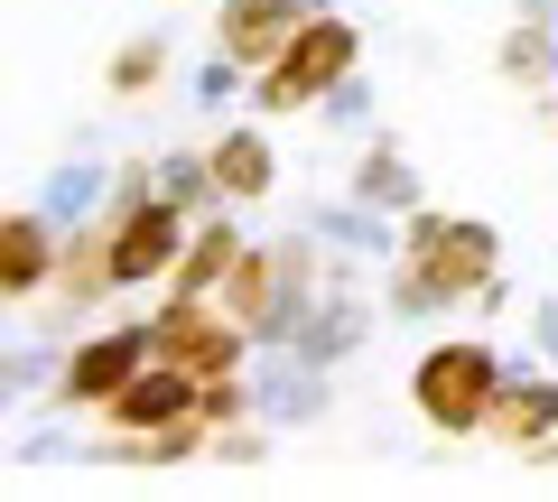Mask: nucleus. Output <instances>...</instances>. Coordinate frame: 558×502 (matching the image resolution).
<instances>
[{
	"label": "nucleus",
	"mask_w": 558,
	"mask_h": 502,
	"mask_svg": "<svg viewBox=\"0 0 558 502\" xmlns=\"http://www.w3.org/2000/svg\"><path fill=\"white\" fill-rule=\"evenodd\" d=\"M363 335H373V317H363V307L336 289V298H317V307H307V326H299V354H307V363H326V354H354Z\"/></svg>",
	"instance_id": "obj_8"
},
{
	"label": "nucleus",
	"mask_w": 558,
	"mask_h": 502,
	"mask_svg": "<svg viewBox=\"0 0 558 502\" xmlns=\"http://www.w3.org/2000/svg\"><path fill=\"white\" fill-rule=\"evenodd\" d=\"M102 186H112V168H102V159H75V168H57V177H47V196H38V215H47V223H75L84 205L102 196Z\"/></svg>",
	"instance_id": "obj_11"
},
{
	"label": "nucleus",
	"mask_w": 558,
	"mask_h": 502,
	"mask_svg": "<svg viewBox=\"0 0 558 502\" xmlns=\"http://www.w3.org/2000/svg\"><path fill=\"white\" fill-rule=\"evenodd\" d=\"M326 121H336V131H354V121H373V84H363V75H344L336 94H326Z\"/></svg>",
	"instance_id": "obj_19"
},
{
	"label": "nucleus",
	"mask_w": 558,
	"mask_h": 502,
	"mask_svg": "<svg viewBox=\"0 0 558 502\" xmlns=\"http://www.w3.org/2000/svg\"><path fill=\"white\" fill-rule=\"evenodd\" d=\"M494 438H512V446H549V428H558V372H531V363H502V391H494Z\"/></svg>",
	"instance_id": "obj_4"
},
{
	"label": "nucleus",
	"mask_w": 558,
	"mask_h": 502,
	"mask_svg": "<svg viewBox=\"0 0 558 502\" xmlns=\"http://www.w3.org/2000/svg\"><path fill=\"white\" fill-rule=\"evenodd\" d=\"M252 409H260V419H270V428H299V419H317V409H326V372H317V363H279V372H260V382H252Z\"/></svg>",
	"instance_id": "obj_7"
},
{
	"label": "nucleus",
	"mask_w": 558,
	"mask_h": 502,
	"mask_svg": "<svg viewBox=\"0 0 558 502\" xmlns=\"http://www.w3.org/2000/svg\"><path fill=\"white\" fill-rule=\"evenodd\" d=\"M494 391H502L494 344H438V354L418 363V409H428L447 438H475V428L494 419Z\"/></svg>",
	"instance_id": "obj_1"
},
{
	"label": "nucleus",
	"mask_w": 558,
	"mask_h": 502,
	"mask_svg": "<svg viewBox=\"0 0 558 502\" xmlns=\"http://www.w3.org/2000/svg\"><path fill=\"white\" fill-rule=\"evenodd\" d=\"M65 446H75L65 428H20V456H38V465H47V456H65Z\"/></svg>",
	"instance_id": "obj_20"
},
{
	"label": "nucleus",
	"mask_w": 558,
	"mask_h": 502,
	"mask_svg": "<svg viewBox=\"0 0 558 502\" xmlns=\"http://www.w3.org/2000/svg\"><path fill=\"white\" fill-rule=\"evenodd\" d=\"M159 196L168 205H205V196H223V186H215V168H196V159H159Z\"/></svg>",
	"instance_id": "obj_16"
},
{
	"label": "nucleus",
	"mask_w": 558,
	"mask_h": 502,
	"mask_svg": "<svg viewBox=\"0 0 558 502\" xmlns=\"http://www.w3.org/2000/svg\"><path fill=\"white\" fill-rule=\"evenodd\" d=\"M354 75V28L344 20H307L299 38L279 47V65L260 75V112H299V102H326Z\"/></svg>",
	"instance_id": "obj_2"
},
{
	"label": "nucleus",
	"mask_w": 558,
	"mask_h": 502,
	"mask_svg": "<svg viewBox=\"0 0 558 502\" xmlns=\"http://www.w3.org/2000/svg\"><path fill=\"white\" fill-rule=\"evenodd\" d=\"M233 94H242V57H233V47H223L215 65H196V102H205V112H215V102H233Z\"/></svg>",
	"instance_id": "obj_18"
},
{
	"label": "nucleus",
	"mask_w": 558,
	"mask_h": 502,
	"mask_svg": "<svg viewBox=\"0 0 558 502\" xmlns=\"http://www.w3.org/2000/svg\"><path fill=\"white\" fill-rule=\"evenodd\" d=\"M140 354H149V335H140V326H121V335H94V344H75V363H65V401H84V409H112L121 391H131Z\"/></svg>",
	"instance_id": "obj_3"
},
{
	"label": "nucleus",
	"mask_w": 558,
	"mask_h": 502,
	"mask_svg": "<svg viewBox=\"0 0 558 502\" xmlns=\"http://www.w3.org/2000/svg\"><path fill=\"white\" fill-rule=\"evenodd\" d=\"M531 335H539V354L558 363V307H539V317H531Z\"/></svg>",
	"instance_id": "obj_21"
},
{
	"label": "nucleus",
	"mask_w": 558,
	"mask_h": 502,
	"mask_svg": "<svg viewBox=\"0 0 558 502\" xmlns=\"http://www.w3.org/2000/svg\"><path fill=\"white\" fill-rule=\"evenodd\" d=\"M102 242H112V280H149V270L186 242V223H178V205H140V215L121 223V233H102Z\"/></svg>",
	"instance_id": "obj_5"
},
{
	"label": "nucleus",
	"mask_w": 558,
	"mask_h": 502,
	"mask_svg": "<svg viewBox=\"0 0 558 502\" xmlns=\"http://www.w3.org/2000/svg\"><path fill=\"white\" fill-rule=\"evenodd\" d=\"M47 372H57V354H47V344H28V335L10 344V401H28V391H38Z\"/></svg>",
	"instance_id": "obj_17"
},
{
	"label": "nucleus",
	"mask_w": 558,
	"mask_h": 502,
	"mask_svg": "<svg viewBox=\"0 0 558 502\" xmlns=\"http://www.w3.org/2000/svg\"><path fill=\"white\" fill-rule=\"evenodd\" d=\"M28 280H47V233L38 215H10V298H28Z\"/></svg>",
	"instance_id": "obj_14"
},
{
	"label": "nucleus",
	"mask_w": 558,
	"mask_h": 502,
	"mask_svg": "<svg viewBox=\"0 0 558 502\" xmlns=\"http://www.w3.org/2000/svg\"><path fill=\"white\" fill-rule=\"evenodd\" d=\"M186 401H205L186 363H168V372H131V391L112 401V428H159V419H186Z\"/></svg>",
	"instance_id": "obj_6"
},
{
	"label": "nucleus",
	"mask_w": 558,
	"mask_h": 502,
	"mask_svg": "<svg viewBox=\"0 0 558 502\" xmlns=\"http://www.w3.org/2000/svg\"><path fill=\"white\" fill-rule=\"evenodd\" d=\"M549 121H558V102H549Z\"/></svg>",
	"instance_id": "obj_22"
},
{
	"label": "nucleus",
	"mask_w": 558,
	"mask_h": 502,
	"mask_svg": "<svg viewBox=\"0 0 558 502\" xmlns=\"http://www.w3.org/2000/svg\"><path fill=\"white\" fill-rule=\"evenodd\" d=\"M502 75H512V84H549V75H558V38H549V20H521L512 38H502Z\"/></svg>",
	"instance_id": "obj_12"
},
{
	"label": "nucleus",
	"mask_w": 558,
	"mask_h": 502,
	"mask_svg": "<svg viewBox=\"0 0 558 502\" xmlns=\"http://www.w3.org/2000/svg\"><path fill=\"white\" fill-rule=\"evenodd\" d=\"M270 177H279V159H270V140H260V131H233V140L215 149V186L223 196H270Z\"/></svg>",
	"instance_id": "obj_9"
},
{
	"label": "nucleus",
	"mask_w": 558,
	"mask_h": 502,
	"mask_svg": "<svg viewBox=\"0 0 558 502\" xmlns=\"http://www.w3.org/2000/svg\"><path fill=\"white\" fill-rule=\"evenodd\" d=\"M317 242H344V252H391V223H381V205H363V196H344V205H317Z\"/></svg>",
	"instance_id": "obj_10"
},
{
	"label": "nucleus",
	"mask_w": 558,
	"mask_h": 502,
	"mask_svg": "<svg viewBox=\"0 0 558 502\" xmlns=\"http://www.w3.org/2000/svg\"><path fill=\"white\" fill-rule=\"evenodd\" d=\"M159 65H168V38H131V47L112 57V94H149Z\"/></svg>",
	"instance_id": "obj_15"
},
{
	"label": "nucleus",
	"mask_w": 558,
	"mask_h": 502,
	"mask_svg": "<svg viewBox=\"0 0 558 502\" xmlns=\"http://www.w3.org/2000/svg\"><path fill=\"white\" fill-rule=\"evenodd\" d=\"M391 149H400V140H373V149H363V177H354L363 205H410V196H418V177L391 159Z\"/></svg>",
	"instance_id": "obj_13"
}]
</instances>
